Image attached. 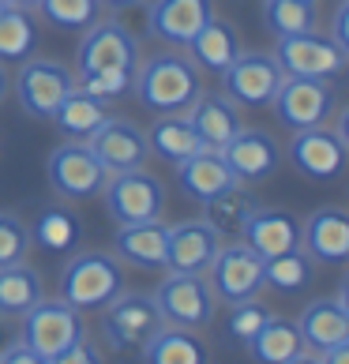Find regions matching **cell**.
I'll return each mask as SVG.
<instances>
[{
	"label": "cell",
	"instance_id": "cell-1",
	"mask_svg": "<svg viewBox=\"0 0 349 364\" xmlns=\"http://www.w3.org/2000/svg\"><path fill=\"white\" fill-rule=\"evenodd\" d=\"M139 68V46L117 19H98L79 42V79L75 87L102 102H117L131 90Z\"/></svg>",
	"mask_w": 349,
	"mask_h": 364
},
{
	"label": "cell",
	"instance_id": "cell-2",
	"mask_svg": "<svg viewBox=\"0 0 349 364\" xmlns=\"http://www.w3.org/2000/svg\"><path fill=\"white\" fill-rule=\"evenodd\" d=\"M131 87L139 94V105L151 113H188L192 102L203 94L199 68L181 53H158L146 57L143 68H136Z\"/></svg>",
	"mask_w": 349,
	"mask_h": 364
},
{
	"label": "cell",
	"instance_id": "cell-3",
	"mask_svg": "<svg viewBox=\"0 0 349 364\" xmlns=\"http://www.w3.org/2000/svg\"><path fill=\"white\" fill-rule=\"evenodd\" d=\"M124 289V267L109 252H75L60 271V301L79 312H102Z\"/></svg>",
	"mask_w": 349,
	"mask_h": 364
},
{
	"label": "cell",
	"instance_id": "cell-4",
	"mask_svg": "<svg viewBox=\"0 0 349 364\" xmlns=\"http://www.w3.org/2000/svg\"><path fill=\"white\" fill-rule=\"evenodd\" d=\"M83 334H87L83 312L72 308L68 301H60V296H42V301L23 316V327H19V338L34 349L42 364H49V360L57 364V357L75 338H83Z\"/></svg>",
	"mask_w": 349,
	"mask_h": 364
},
{
	"label": "cell",
	"instance_id": "cell-5",
	"mask_svg": "<svg viewBox=\"0 0 349 364\" xmlns=\"http://www.w3.org/2000/svg\"><path fill=\"white\" fill-rule=\"evenodd\" d=\"M158 312L173 327L199 331L214 323L218 316V296H214L207 274H188V271H169V278L158 282V289L151 293Z\"/></svg>",
	"mask_w": 349,
	"mask_h": 364
},
{
	"label": "cell",
	"instance_id": "cell-6",
	"mask_svg": "<svg viewBox=\"0 0 349 364\" xmlns=\"http://www.w3.org/2000/svg\"><path fill=\"white\" fill-rule=\"evenodd\" d=\"M162 312H158L151 293H124L120 289L109 304L102 308V338L113 353H139L143 342L162 327Z\"/></svg>",
	"mask_w": 349,
	"mask_h": 364
},
{
	"label": "cell",
	"instance_id": "cell-7",
	"mask_svg": "<svg viewBox=\"0 0 349 364\" xmlns=\"http://www.w3.org/2000/svg\"><path fill=\"white\" fill-rule=\"evenodd\" d=\"M45 173H49L53 192H57L60 199H68V203H83V199L102 196L105 181H109L105 166L90 154V146L79 143V139L60 143L57 151L49 154Z\"/></svg>",
	"mask_w": 349,
	"mask_h": 364
},
{
	"label": "cell",
	"instance_id": "cell-8",
	"mask_svg": "<svg viewBox=\"0 0 349 364\" xmlns=\"http://www.w3.org/2000/svg\"><path fill=\"white\" fill-rule=\"evenodd\" d=\"M274 60L286 75H308V79H338L345 72L349 53L334 42L331 34H319L316 26L304 34L278 38Z\"/></svg>",
	"mask_w": 349,
	"mask_h": 364
},
{
	"label": "cell",
	"instance_id": "cell-9",
	"mask_svg": "<svg viewBox=\"0 0 349 364\" xmlns=\"http://www.w3.org/2000/svg\"><path fill=\"white\" fill-rule=\"evenodd\" d=\"M102 199H105V207H109L117 225H131V222L162 218L166 188L146 169H124V173H113V177L105 181Z\"/></svg>",
	"mask_w": 349,
	"mask_h": 364
},
{
	"label": "cell",
	"instance_id": "cell-10",
	"mask_svg": "<svg viewBox=\"0 0 349 364\" xmlns=\"http://www.w3.org/2000/svg\"><path fill=\"white\" fill-rule=\"evenodd\" d=\"M271 105H274V113H278L281 124L293 128V132H301V128L327 124V120L334 117V105H338V94H334L331 79L286 75Z\"/></svg>",
	"mask_w": 349,
	"mask_h": 364
},
{
	"label": "cell",
	"instance_id": "cell-11",
	"mask_svg": "<svg viewBox=\"0 0 349 364\" xmlns=\"http://www.w3.org/2000/svg\"><path fill=\"white\" fill-rule=\"evenodd\" d=\"M75 90V72L64 60H49V57H26L19 64V79H16V94L19 105L38 120H49L53 109Z\"/></svg>",
	"mask_w": 349,
	"mask_h": 364
},
{
	"label": "cell",
	"instance_id": "cell-12",
	"mask_svg": "<svg viewBox=\"0 0 349 364\" xmlns=\"http://www.w3.org/2000/svg\"><path fill=\"white\" fill-rule=\"evenodd\" d=\"M203 274L210 282L214 296H218V304H237L263 289V259L245 240L240 245H222Z\"/></svg>",
	"mask_w": 349,
	"mask_h": 364
},
{
	"label": "cell",
	"instance_id": "cell-13",
	"mask_svg": "<svg viewBox=\"0 0 349 364\" xmlns=\"http://www.w3.org/2000/svg\"><path fill=\"white\" fill-rule=\"evenodd\" d=\"M281 79H286V72L278 68L274 53H237V60L222 72L225 94L237 105H252V109H263L274 102Z\"/></svg>",
	"mask_w": 349,
	"mask_h": 364
},
{
	"label": "cell",
	"instance_id": "cell-14",
	"mask_svg": "<svg viewBox=\"0 0 349 364\" xmlns=\"http://www.w3.org/2000/svg\"><path fill=\"white\" fill-rule=\"evenodd\" d=\"M345 146L349 143L327 124L301 128L297 136L289 139V161H293V169L304 173L308 181L331 184V181H338L342 169H345Z\"/></svg>",
	"mask_w": 349,
	"mask_h": 364
},
{
	"label": "cell",
	"instance_id": "cell-15",
	"mask_svg": "<svg viewBox=\"0 0 349 364\" xmlns=\"http://www.w3.org/2000/svg\"><path fill=\"white\" fill-rule=\"evenodd\" d=\"M90 154L105 166V173H124V169H143L146 158H151V146H146V132L136 128L124 117H109L105 124L94 128V136L87 139Z\"/></svg>",
	"mask_w": 349,
	"mask_h": 364
},
{
	"label": "cell",
	"instance_id": "cell-16",
	"mask_svg": "<svg viewBox=\"0 0 349 364\" xmlns=\"http://www.w3.org/2000/svg\"><path fill=\"white\" fill-rule=\"evenodd\" d=\"M218 154L225 158V166L237 177V184H259L267 177H274L281 166L278 139L271 132H259V128H240Z\"/></svg>",
	"mask_w": 349,
	"mask_h": 364
},
{
	"label": "cell",
	"instance_id": "cell-17",
	"mask_svg": "<svg viewBox=\"0 0 349 364\" xmlns=\"http://www.w3.org/2000/svg\"><path fill=\"white\" fill-rule=\"evenodd\" d=\"M214 19V0H154L146 11V26L169 49H184Z\"/></svg>",
	"mask_w": 349,
	"mask_h": 364
},
{
	"label": "cell",
	"instance_id": "cell-18",
	"mask_svg": "<svg viewBox=\"0 0 349 364\" xmlns=\"http://www.w3.org/2000/svg\"><path fill=\"white\" fill-rule=\"evenodd\" d=\"M297 331L304 338V349L312 353V360L319 353H327L334 346L349 342V308H345V289L338 296H319L301 312Z\"/></svg>",
	"mask_w": 349,
	"mask_h": 364
},
{
	"label": "cell",
	"instance_id": "cell-19",
	"mask_svg": "<svg viewBox=\"0 0 349 364\" xmlns=\"http://www.w3.org/2000/svg\"><path fill=\"white\" fill-rule=\"evenodd\" d=\"M218 248H222V237L214 233L203 218L177 222V225H169V233H166V267L169 271L203 274Z\"/></svg>",
	"mask_w": 349,
	"mask_h": 364
},
{
	"label": "cell",
	"instance_id": "cell-20",
	"mask_svg": "<svg viewBox=\"0 0 349 364\" xmlns=\"http://www.w3.org/2000/svg\"><path fill=\"white\" fill-rule=\"evenodd\" d=\"M301 248L316 263L342 267L349 259V218L338 207H319L301 222Z\"/></svg>",
	"mask_w": 349,
	"mask_h": 364
},
{
	"label": "cell",
	"instance_id": "cell-21",
	"mask_svg": "<svg viewBox=\"0 0 349 364\" xmlns=\"http://www.w3.org/2000/svg\"><path fill=\"white\" fill-rule=\"evenodd\" d=\"M245 245L259 255V259H271L289 248H301V222L293 218L289 210H274V207H252L245 229H240Z\"/></svg>",
	"mask_w": 349,
	"mask_h": 364
},
{
	"label": "cell",
	"instance_id": "cell-22",
	"mask_svg": "<svg viewBox=\"0 0 349 364\" xmlns=\"http://www.w3.org/2000/svg\"><path fill=\"white\" fill-rule=\"evenodd\" d=\"M188 120H192L195 136L207 151H222V146L245 128L240 109H237V102L230 94H199L192 102V109H188Z\"/></svg>",
	"mask_w": 349,
	"mask_h": 364
},
{
	"label": "cell",
	"instance_id": "cell-23",
	"mask_svg": "<svg viewBox=\"0 0 349 364\" xmlns=\"http://www.w3.org/2000/svg\"><path fill=\"white\" fill-rule=\"evenodd\" d=\"M166 233H169V225H162L158 218L120 225L113 237L117 259L128 267H139V271H162L166 267Z\"/></svg>",
	"mask_w": 349,
	"mask_h": 364
},
{
	"label": "cell",
	"instance_id": "cell-24",
	"mask_svg": "<svg viewBox=\"0 0 349 364\" xmlns=\"http://www.w3.org/2000/svg\"><path fill=\"white\" fill-rule=\"evenodd\" d=\"M177 184L192 203H207L214 192L237 184V177L230 173V166H225V158L218 151H207L203 146V151H195L184 161H177Z\"/></svg>",
	"mask_w": 349,
	"mask_h": 364
},
{
	"label": "cell",
	"instance_id": "cell-25",
	"mask_svg": "<svg viewBox=\"0 0 349 364\" xmlns=\"http://www.w3.org/2000/svg\"><path fill=\"white\" fill-rule=\"evenodd\" d=\"M248 353L256 360H263V364H301V360H312V353L304 349V338H301L297 323H293V319H278V316H271L248 338Z\"/></svg>",
	"mask_w": 349,
	"mask_h": 364
},
{
	"label": "cell",
	"instance_id": "cell-26",
	"mask_svg": "<svg viewBox=\"0 0 349 364\" xmlns=\"http://www.w3.org/2000/svg\"><path fill=\"white\" fill-rule=\"evenodd\" d=\"M139 357L146 364H207V346L199 342L195 331L188 327H173V323H162L151 338L143 342Z\"/></svg>",
	"mask_w": 349,
	"mask_h": 364
},
{
	"label": "cell",
	"instance_id": "cell-27",
	"mask_svg": "<svg viewBox=\"0 0 349 364\" xmlns=\"http://www.w3.org/2000/svg\"><path fill=\"white\" fill-rule=\"evenodd\" d=\"M113 113H109V102H102V98H94V94L87 90H72L68 98H64L57 109H53V124H57V132L64 139H79V143H87L94 136V128L105 124Z\"/></svg>",
	"mask_w": 349,
	"mask_h": 364
},
{
	"label": "cell",
	"instance_id": "cell-28",
	"mask_svg": "<svg viewBox=\"0 0 349 364\" xmlns=\"http://www.w3.org/2000/svg\"><path fill=\"white\" fill-rule=\"evenodd\" d=\"M184 49L192 53L188 60H192L195 68H203V72H210V75H222V72L237 60L240 38H237V31H233L225 19H210Z\"/></svg>",
	"mask_w": 349,
	"mask_h": 364
},
{
	"label": "cell",
	"instance_id": "cell-29",
	"mask_svg": "<svg viewBox=\"0 0 349 364\" xmlns=\"http://www.w3.org/2000/svg\"><path fill=\"white\" fill-rule=\"evenodd\" d=\"M146 146H151V154L169 161V166H177L188 154L203 151V143H199L188 113H158V120L151 124V132H146Z\"/></svg>",
	"mask_w": 349,
	"mask_h": 364
},
{
	"label": "cell",
	"instance_id": "cell-30",
	"mask_svg": "<svg viewBox=\"0 0 349 364\" xmlns=\"http://www.w3.org/2000/svg\"><path fill=\"white\" fill-rule=\"evenodd\" d=\"M42 296H45L42 274H38L34 267H26V259L0 267V316L23 319Z\"/></svg>",
	"mask_w": 349,
	"mask_h": 364
},
{
	"label": "cell",
	"instance_id": "cell-31",
	"mask_svg": "<svg viewBox=\"0 0 349 364\" xmlns=\"http://www.w3.org/2000/svg\"><path fill=\"white\" fill-rule=\"evenodd\" d=\"M316 282V259L308 255L304 248H289L281 255H271V259H263V286H271L278 293H308Z\"/></svg>",
	"mask_w": 349,
	"mask_h": 364
},
{
	"label": "cell",
	"instance_id": "cell-32",
	"mask_svg": "<svg viewBox=\"0 0 349 364\" xmlns=\"http://www.w3.org/2000/svg\"><path fill=\"white\" fill-rule=\"evenodd\" d=\"M252 207H256V199H252L240 184H230V188H222V192H214L203 203V222L218 237H240Z\"/></svg>",
	"mask_w": 349,
	"mask_h": 364
},
{
	"label": "cell",
	"instance_id": "cell-33",
	"mask_svg": "<svg viewBox=\"0 0 349 364\" xmlns=\"http://www.w3.org/2000/svg\"><path fill=\"white\" fill-rule=\"evenodd\" d=\"M38 23L31 19L26 8H4L0 11V60H16L23 64L26 57L38 53Z\"/></svg>",
	"mask_w": 349,
	"mask_h": 364
},
{
	"label": "cell",
	"instance_id": "cell-34",
	"mask_svg": "<svg viewBox=\"0 0 349 364\" xmlns=\"http://www.w3.org/2000/svg\"><path fill=\"white\" fill-rule=\"evenodd\" d=\"M316 19H319L316 0H263V23L271 26L278 38L312 31Z\"/></svg>",
	"mask_w": 349,
	"mask_h": 364
},
{
	"label": "cell",
	"instance_id": "cell-35",
	"mask_svg": "<svg viewBox=\"0 0 349 364\" xmlns=\"http://www.w3.org/2000/svg\"><path fill=\"white\" fill-rule=\"evenodd\" d=\"M38 11L57 31H87L102 19L98 0H38Z\"/></svg>",
	"mask_w": 349,
	"mask_h": 364
},
{
	"label": "cell",
	"instance_id": "cell-36",
	"mask_svg": "<svg viewBox=\"0 0 349 364\" xmlns=\"http://www.w3.org/2000/svg\"><path fill=\"white\" fill-rule=\"evenodd\" d=\"M79 225L72 210H49L38 218V225L31 229V237H38V245L45 252H72L79 240Z\"/></svg>",
	"mask_w": 349,
	"mask_h": 364
},
{
	"label": "cell",
	"instance_id": "cell-37",
	"mask_svg": "<svg viewBox=\"0 0 349 364\" xmlns=\"http://www.w3.org/2000/svg\"><path fill=\"white\" fill-rule=\"evenodd\" d=\"M31 245H34L31 225H26L19 214L0 210V267L4 263H23L26 252H31Z\"/></svg>",
	"mask_w": 349,
	"mask_h": 364
},
{
	"label": "cell",
	"instance_id": "cell-38",
	"mask_svg": "<svg viewBox=\"0 0 349 364\" xmlns=\"http://www.w3.org/2000/svg\"><path fill=\"white\" fill-rule=\"evenodd\" d=\"M267 319H271V308L259 304L256 296H245V301L230 304V334H233L240 346H248V338L263 327Z\"/></svg>",
	"mask_w": 349,
	"mask_h": 364
},
{
	"label": "cell",
	"instance_id": "cell-39",
	"mask_svg": "<svg viewBox=\"0 0 349 364\" xmlns=\"http://www.w3.org/2000/svg\"><path fill=\"white\" fill-rule=\"evenodd\" d=\"M102 357H105V349H102L98 342H90L87 334H83V338H75V342L57 357V364H98Z\"/></svg>",
	"mask_w": 349,
	"mask_h": 364
},
{
	"label": "cell",
	"instance_id": "cell-40",
	"mask_svg": "<svg viewBox=\"0 0 349 364\" xmlns=\"http://www.w3.org/2000/svg\"><path fill=\"white\" fill-rule=\"evenodd\" d=\"M0 364H42V360H38L34 349L26 346V342L19 338V334H16V338H11L4 349H0Z\"/></svg>",
	"mask_w": 349,
	"mask_h": 364
},
{
	"label": "cell",
	"instance_id": "cell-41",
	"mask_svg": "<svg viewBox=\"0 0 349 364\" xmlns=\"http://www.w3.org/2000/svg\"><path fill=\"white\" fill-rule=\"evenodd\" d=\"M331 38L338 42L345 53H349V4L342 0L338 4V11H334V23H331Z\"/></svg>",
	"mask_w": 349,
	"mask_h": 364
},
{
	"label": "cell",
	"instance_id": "cell-42",
	"mask_svg": "<svg viewBox=\"0 0 349 364\" xmlns=\"http://www.w3.org/2000/svg\"><path fill=\"white\" fill-rule=\"evenodd\" d=\"M316 360H323V364H345V360H349V342H345V346L327 349V353H319Z\"/></svg>",
	"mask_w": 349,
	"mask_h": 364
},
{
	"label": "cell",
	"instance_id": "cell-43",
	"mask_svg": "<svg viewBox=\"0 0 349 364\" xmlns=\"http://www.w3.org/2000/svg\"><path fill=\"white\" fill-rule=\"evenodd\" d=\"M11 338H16V327H11V319H8V316H0V349H4Z\"/></svg>",
	"mask_w": 349,
	"mask_h": 364
},
{
	"label": "cell",
	"instance_id": "cell-44",
	"mask_svg": "<svg viewBox=\"0 0 349 364\" xmlns=\"http://www.w3.org/2000/svg\"><path fill=\"white\" fill-rule=\"evenodd\" d=\"M8 90H11V79H8V68H4V60H0V102L8 98Z\"/></svg>",
	"mask_w": 349,
	"mask_h": 364
},
{
	"label": "cell",
	"instance_id": "cell-45",
	"mask_svg": "<svg viewBox=\"0 0 349 364\" xmlns=\"http://www.w3.org/2000/svg\"><path fill=\"white\" fill-rule=\"evenodd\" d=\"M102 8H113V11H120V8H131V4H139V0H98Z\"/></svg>",
	"mask_w": 349,
	"mask_h": 364
},
{
	"label": "cell",
	"instance_id": "cell-46",
	"mask_svg": "<svg viewBox=\"0 0 349 364\" xmlns=\"http://www.w3.org/2000/svg\"><path fill=\"white\" fill-rule=\"evenodd\" d=\"M4 4H11V8H26V11H31V8H38V0H4Z\"/></svg>",
	"mask_w": 349,
	"mask_h": 364
},
{
	"label": "cell",
	"instance_id": "cell-47",
	"mask_svg": "<svg viewBox=\"0 0 349 364\" xmlns=\"http://www.w3.org/2000/svg\"><path fill=\"white\" fill-rule=\"evenodd\" d=\"M4 8H8V4H4V0H0V11H4Z\"/></svg>",
	"mask_w": 349,
	"mask_h": 364
}]
</instances>
